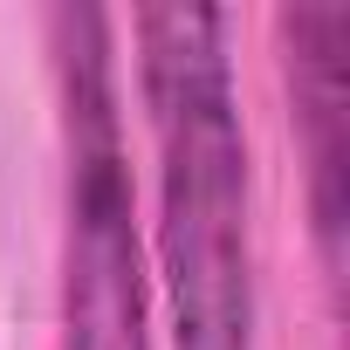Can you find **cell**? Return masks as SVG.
Returning a JSON list of instances; mask_svg holds the SVG:
<instances>
[{"label": "cell", "instance_id": "obj_1", "mask_svg": "<svg viewBox=\"0 0 350 350\" xmlns=\"http://www.w3.org/2000/svg\"><path fill=\"white\" fill-rule=\"evenodd\" d=\"M137 90L158 151V282L172 350H254V172L220 8H144Z\"/></svg>", "mask_w": 350, "mask_h": 350}, {"label": "cell", "instance_id": "obj_2", "mask_svg": "<svg viewBox=\"0 0 350 350\" xmlns=\"http://www.w3.org/2000/svg\"><path fill=\"white\" fill-rule=\"evenodd\" d=\"M62 137H69V227H62V336L55 350H151V275L117 124L110 21L96 8L55 14Z\"/></svg>", "mask_w": 350, "mask_h": 350}, {"label": "cell", "instance_id": "obj_3", "mask_svg": "<svg viewBox=\"0 0 350 350\" xmlns=\"http://www.w3.org/2000/svg\"><path fill=\"white\" fill-rule=\"evenodd\" d=\"M343 42H350V14L329 0L282 14V69H288V96H295V131L309 151V206H316V241H323V268L336 282L343 268V117H350V83H343Z\"/></svg>", "mask_w": 350, "mask_h": 350}]
</instances>
